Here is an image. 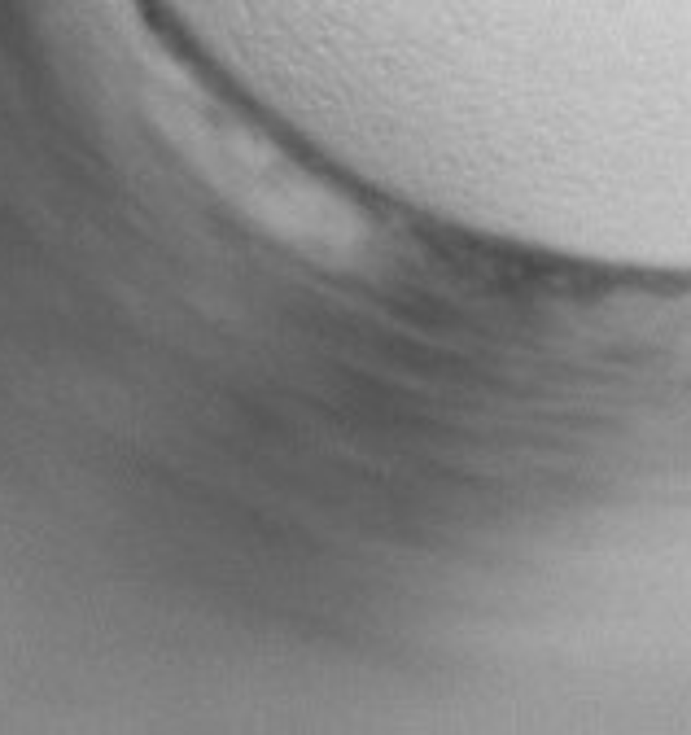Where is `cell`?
Segmentation results:
<instances>
[{
  "instance_id": "6da1fadb",
  "label": "cell",
  "mask_w": 691,
  "mask_h": 735,
  "mask_svg": "<svg viewBox=\"0 0 691 735\" xmlns=\"http://www.w3.org/2000/svg\"><path fill=\"white\" fill-rule=\"evenodd\" d=\"M485 241H499V245H517V237H512V232H490ZM652 271H691V267H652Z\"/></svg>"
}]
</instances>
